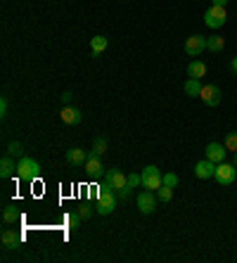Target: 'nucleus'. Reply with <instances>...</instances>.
<instances>
[{
    "label": "nucleus",
    "instance_id": "nucleus-1",
    "mask_svg": "<svg viewBox=\"0 0 237 263\" xmlns=\"http://www.w3.org/2000/svg\"><path fill=\"white\" fill-rule=\"evenodd\" d=\"M114 209H116V190L112 188L110 180H102L98 185V204H95V211L100 216H110Z\"/></svg>",
    "mask_w": 237,
    "mask_h": 263
},
{
    "label": "nucleus",
    "instance_id": "nucleus-2",
    "mask_svg": "<svg viewBox=\"0 0 237 263\" xmlns=\"http://www.w3.org/2000/svg\"><path fill=\"white\" fill-rule=\"evenodd\" d=\"M17 176L22 180L26 182H34L40 176V164L36 159H31V156H19L17 162Z\"/></svg>",
    "mask_w": 237,
    "mask_h": 263
},
{
    "label": "nucleus",
    "instance_id": "nucleus-3",
    "mask_svg": "<svg viewBox=\"0 0 237 263\" xmlns=\"http://www.w3.org/2000/svg\"><path fill=\"white\" fill-rule=\"evenodd\" d=\"M140 176H142V188L145 190H159L164 185V173L159 171L156 166H145Z\"/></svg>",
    "mask_w": 237,
    "mask_h": 263
},
{
    "label": "nucleus",
    "instance_id": "nucleus-4",
    "mask_svg": "<svg viewBox=\"0 0 237 263\" xmlns=\"http://www.w3.org/2000/svg\"><path fill=\"white\" fill-rule=\"evenodd\" d=\"M214 178L218 185H232L237 178V166L235 164H228V162H220L216 164V173H214Z\"/></svg>",
    "mask_w": 237,
    "mask_h": 263
},
{
    "label": "nucleus",
    "instance_id": "nucleus-5",
    "mask_svg": "<svg viewBox=\"0 0 237 263\" xmlns=\"http://www.w3.org/2000/svg\"><path fill=\"white\" fill-rule=\"evenodd\" d=\"M226 22H228V14H226V8H220V5H211L204 12V24L209 28H220Z\"/></svg>",
    "mask_w": 237,
    "mask_h": 263
},
{
    "label": "nucleus",
    "instance_id": "nucleus-6",
    "mask_svg": "<svg viewBox=\"0 0 237 263\" xmlns=\"http://www.w3.org/2000/svg\"><path fill=\"white\" fill-rule=\"evenodd\" d=\"M200 98L204 100V104H206V107H218L220 100H223V92H220L218 86H214V83H206V86H202Z\"/></svg>",
    "mask_w": 237,
    "mask_h": 263
},
{
    "label": "nucleus",
    "instance_id": "nucleus-7",
    "mask_svg": "<svg viewBox=\"0 0 237 263\" xmlns=\"http://www.w3.org/2000/svg\"><path fill=\"white\" fill-rule=\"evenodd\" d=\"M206 50V36H202V34H194L185 40V52L190 54V57H197Z\"/></svg>",
    "mask_w": 237,
    "mask_h": 263
},
{
    "label": "nucleus",
    "instance_id": "nucleus-8",
    "mask_svg": "<svg viewBox=\"0 0 237 263\" xmlns=\"http://www.w3.org/2000/svg\"><path fill=\"white\" fill-rule=\"evenodd\" d=\"M138 209L142 211V214H154L156 209V197L152 194V190H142L138 194Z\"/></svg>",
    "mask_w": 237,
    "mask_h": 263
},
{
    "label": "nucleus",
    "instance_id": "nucleus-9",
    "mask_svg": "<svg viewBox=\"0 0 237 263\" xmlns=\"http://www.w3.org/2000/svg\"><path fill=\"white\" fill-rule=\"evenodd\" d=\"M204 156H206V159H211L214 164H220V162H226L228 150H226V145H220V142H209V145H206V150H204Z\"/></svg>",
    "mask_w": 237,
    "mask_h": 263
},
{
    "label": "nucleus",
    "instance_id": "nucleus-10",
    "mask_svg": "<svg viewBox=\"0 0 237 263\" xmlns=\"http://www.w3.org/2000/svg\"><path fill=\"white\" fill-rule=\"evenodd\" d=\"M214 173H216V164L211 162V159H202V162L194 164V176L200 178V180H209V178H214Z\"/></svg>",
    "mask_w": 237,
    "mask_h": 263
},
{
    "label": "nucleus",
    "instance_id": "nucleus-11",
    "mask_svg": "<svg viewBox=\"0 0 237 263\" xmlns=\"http://www.w3.org/2000/svg\"><path fill=\"white\" fill-rule=\"evenodd\" d=\"M86 173L90 176V178H98V176H102L104 173V166H102V162H100V154H95V152H88V159H86Z\"/></svg>",
    "mask_w": 237,
    "mask_h": 263
},
{
    "label": "nucleus",
    "instance_id": "nucleus-12",
    "mask_svg": "<svg viewBox=\"0 0 237 263\" xmlns=\"http://www.w3.org/2000/svg\"><path fill=\"white\" fill-rule=\"evenodd\" d=\"M104 180H110L112 188L118 192V190H124V188L128 185V176L121 171V168H110V171L104 173Z\"/></svg>",
    "mask_w": 237,
    "mask_h": 263
},
{
    "label": "nucleus",
    "instance_id": "nucleus-13",
    "mask_svg": "<svg viewBox=\"0 0 237 263\" xmlns=\"http://www.w3.org/2000/svg\"><path fill=\"white\" fill-rule=\"evenodd\" d=\"M0 240H2V246H5V249H19V244H22V235H19L17 230H12V228H5Z\"/></svg>",
    "mask_w": 237,
    "mask_h": 263
},
{
    "label": "nucleus",
    "instance_id": "nucleus-14",
    "mask_svg": "<svg viewBox=\"0 0 237 263\" xmlns=\"http://www.w3.org/2000/svg\"><path fill=\"white\" fill-rule=\"evenodd\" d=\"M17 173V166H14V156L12 154H5L2 159H0V178L2 180H8V178H12Z\"/></svg>",
    "mask_w": 237,
    "mask_h": 263
},
{
    "label": "nucleus",
    "instance_id": "nucleus-15",
    "mask_svg": "<svg viewBox=\"0 0 237 263\" xmlns=\"http://www.w3.org/2000/svg\"><path fill=\"white\" fill-rule=\"evenodd\" d=\"M60 116H62L64 124H69V126H78V124H81V118H83V114H81V109L69 107V104H66V107L62 109V114H60Z\"/></svg>",
    "mask_w": 237,
    "mask_h": 263
},
{
    "label": "nucleus",
    "instance_id": "nucleus-16",
    "mask_svg": "<svg viewBox=\"0 0 237 263\" xmlns=\"http://www.w3.org/2000/svg\"><path fill=\"white\" fill-rule=\"evenodd\" d=\"M86 159H88V152H86V150H81V147H74V150H69V152H66V164H72V166L86 164Z\"/></svg>",
    "mask_w": 237,
    "mask_h": 263
},
{
    "label": "nucleus",
    "instance_id": "nucleus-17",
    "mask_svg": "<svg viewBox=\"0 0 237 263\" xmlns=\"http://www.w3.org/2000/svg\"><path fill=\"white\" fill-rule=\"evenodd\" d=\"M2 220H5V226L19 223V211L14 204H5V206H2Z\"/></svg>",
    "mask_w": 237,
    "mask_h": 263
},
{
    "label": "nucleus",
    "instance_id": "nucleus-18",
    "mask_svg": "<svg viewBox=\"0 0 237 263\" xmlns=\"http://www.w3.org/2000/svg\"><path fill=\"white\" fill-rule=\"evenodd\" d=\"M188 76L190 78H202V76H206V64L200 62V60H192L188 64Z\"/></svg>",
    "mask_w": 237,
    "mask_h": 263
},
{
    "label": "nucleus",
    "instance_id": "nucleus-19",
    "mask_svg": "<svg viewBox=\"0 0 237 263\" xmlns=\"http://www.w3.org/2000/svg\"><path fill=\"white\" fill-rule=\"evenodd\" d=\"M107 46H110V38H104V36H92L90 38V52L95 54V57H98L100 52H104Z\"/></svg>",
    "mask_w": 237,
    "mask_h": 263
},
{
    "label": "nucleus",
    "instance_id": "nucleus-20",
    "mask_svg": "<svg viewBox=\"0 0 237 263\" xmlns=\"http://www.w3.org/2000/svg\"><path fill=\"white\" fill-rule=\"evenodd\" d=\"M226 48V38L218 36V34H214V36H206V50L211 52H220Z\"/></svg>",
    "mask_w": 237,
    "mask_h": 263
},
{
    "label": "nucleus",
    "instance_id": "nucleus-21",
    "mask_svg": "<svg viewBox=\"0 0 237 263\" xmlns=\"http://www.w3.org/2000/svg\"><path fill=\"white\" fill-rule=\"evenodd\" d=\"M202 92V81L200 78H188L185 81V95H190V98H200Z\"/></svg>",
    "mask_w": 237,
    "mask_h": 263
},
{
    "label": "nucleus",
    "instance_id": "nucleus-22",
    "mask_svg": "<svg viewBox=\"0 0 237 263\" xmlns=\"http://www.w3.org/2000/svg\"><path fill=\"white\" fill-rule=\"evenodd\" d=\"M156 197L162 202H171L174 200V188H168V185H162L159 190H156Z\"/></svg>",
    "mask_w": 237,
    "mask_h": 263
},
{
    "label": "nucleus",
    "instance_id": "nucleus-23",
    "mask_svg": "<svg viewBox=\"0 0 237 263\" xmlns=\"http://www.w3.org/2000/svg\"><path fill=\"white\" fill-rule=\"evenodd\" d=\"M107 147H110V142H107L104 138H95V142H92V152H95V154H104Z\"/></svg>",
    "mask_w": 237,
    "mask_h": 263
},
{
    "label": "nucleus",
    "instance_id": "nucleus-24",
    "mask_svg": "<svg viewBox=\"0 0 237 263\" xmlns=\"http://www.w3.org/2000/svg\"><path fill=\"white\" fill-rule=\"evenodd\" d=\"M81 220H83V218L78 216V211H72V214H66V226L72 228V230H76V228L81 226Z\"/></svg>",
    "mask_w": 237,
    "mask_h": 263
},
{
    "label": "nucleus",
    "instance_id": "nucleus-25",
    "mask_svg": "<svg viewBox=\"0 0 237 263\" xmlns=\"http://www.w3.org/2000/svg\"><path fill=\"white\" fill-rule=\"evenodd\" d=\"M223 145H226L228 152H237V133H228L226 140H223Z\"/></svg>",
    "mask_w": 237,
    "mask_h": 263
},
{
    "label": "nucleus",
    "instance_id": "nucleus-26",
    "mask_svg": "<svg viewBox=\"0 0 237 263\" xmlns=\"http://www.w3.org/2000/svg\"><path fill=\"white\" fill-rule=\"evenodd\" d=\"M8 154H12V156H24V147H22V142H10L8 145Z\"/></svg>",
    "mask_w": 237,
    "mask_h": 263
},
{
    "label": "nucleus",
    "instance_id": "nucleus-27",
    "mask_svg": "<svg viewBox=\"0 0 237 263\" xmlns=\"http://www.w3.org/2000/svg\"><path fill=\"white\" fill-rule=\"evenodd\" d=\"M140 185H142V176H140V173H128V188L136 190Z\"/></svg>",
    "mask_w": 237,
    "mask_h": 263
},
{
    "label": "nucleus",
    "instance_id": "nucleus-28",
    "mask_svg": "<svg viewBox=\"0 0 237 263\" xmlns=\"http://www.w3.org/2000/svg\"><path fill=\"white\" fill-rule=\"evenodd\" d=\"M178 176L176 173H164V185H168V188H178Z\"/></svg>",
    "mask_w": 237,
    "mask_h": 263
},
{
    "label": "nucleus",
    "instance_id": "nucleus-29",
    "mask_svg": "<svg viewBox=\"0 0 237 263\" xmlns=\"http://www.w3.org/2000/svg\"><path fill=\"white\" fill-rule=\"evenodd\" d=\"M78 216H81V218H90L92 216L90 204H81V206H78Z\"/></svg>",
    "mask_w": 237,
    "mask_h": 263
},
{
    "label": "nucleus",
    "instance_id": "nucleus-30",
    "mask_svg": "<svg viewBox=\"0 0 237 263\" xmlns=\"http://www.w3.org/2000/svg\"><path fill=\"white\" fill-rule=\"evenodd\" d=\"M0 116H2V118L8 116V98H5V95L0 98Z\"/></svg>",
    "mask_w": 237,
    "mask_h": 263
},
{
    "label": "nucleus",
    "instance_id": "nucleus-31",
    "mask_svg": "<svg viewBox=\"0 0 237 263\" xmlns=\"http://www.w3.org/2000/svg\"><path fill=\"white\" fill-rule=\"evenodd\" d=\"M130 190H133V188H128V185H126L124 190L116 192V197H118V200H128V197H130Z\"/></svg>",
    "mask_w": 237,
    "mask_h": 263
},
{
    "label": "nucleus",
    "instance_id": "nucleus-32",
    "mask_svg": "<svg viewBox=\"0 0 237 263\" xmlns=\"http://www.w3.org/2000/svg\"><path fill=\"white\" fill-rule=\"evenodd\" d=\"M62 100H64V104H69V102L74 100V92H72V90H66V92L62 95Z\"/></svg>",
    "mask_w": 237,
    "mask_h": 263
},
{
    "label": "nucleus",
    "instance_id": "nucleus-33",
    "mask_svg": "<svg viewBox=\"0 0 237 263\" xmlns=\"http://www.w3.org/2000/svg\"><path fill=\"white\" fill-rule=\"evenodd\" d=\"M211 5H220V8H226V5H228V0H211Z\"/></svg>",
    "mask_w": 237,
    "mask_h": 263
},
{
    "label": "nucleus",
    "instance_id": "nucleus-34",
    "mask_svg": "<svg viewBox=\"0 0 237 263\" xmlns=\"http://www.w3.org/2000/svg\"><path fill=\"white\" fill-rule=\"evenodd\" d=\"M230 69H232V72L237 74V57H235V60H232V62H230Z\"/></svg>",
    "mask_w": 237,
    "mask_h": 263
},
{
    "label": "nucleus",
    "instance_id": "nucleus-35",
    "mask_svg": "<svg viewBox=\"0 0 237 263\" xmlns=\"http://www.w3.org/2000/svg\"><path fill=\"white\" fill-rule=\"evenodd\" d=\"M232 164H235V166H237V152H235V156H232Z\"/></svg>",
    "mask_w": 237,
    "mask_h": 263
}]
</instances>
